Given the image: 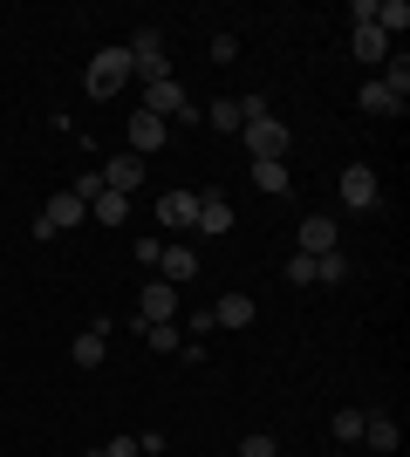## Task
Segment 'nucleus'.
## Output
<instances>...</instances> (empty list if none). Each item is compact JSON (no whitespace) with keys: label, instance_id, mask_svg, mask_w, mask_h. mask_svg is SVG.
Returning <instances> with one entry per match:
<instances>
[{"label":"nucleus","instance_id":"c85d7f7f","mask_svg":"<svg viewBox=\"0 0 410 457\" xmlns=\"http://www.w3.org/2000/svg\"><path fill=\"white\" fill-rule=\"evenodd\" d=\"M89 457H137V437H110V444H96Z\"/></svg>","mask_w":410,"mask_h":457},{"label":"nucleus","instance_id":"6ab92c4d","mask_svg":"<svg viewBox=\"0 0 410 457\" xmlns=\"http://www.w3.org/2000/svg\"><path fill=\"white\" fill-rule=\"evenodd\" d=\"M205 123H213V130H226V137H239V130H247V116H239V96H219V103H205Z\"/></svg>","mask_w":410,"mask_h":457},{"label":"nucleus","instance_id":"cd10ccee","mask_svg":"<svg viewBox=\"0 0 410 457\" xmlns=\"http://www.w3.org/2000/svg\"><path fill=\"white\" fill-rule=\"evenodd\" d=\"M69 191H76L82 205H89V198H96V191H110V185H103V171H82V178H76V185H69Z\"/></svg>","mask_w":410,"mask_h":457},{"label":"nucleus","instance_id":"c756f323","mask_svg":"<svg viewBox=\"0 0 410 457\" xmlns=\"http://www.w3.org/2000/svg\"><path fill=\"white\" fill-rule=\"evenodd\" d=\"M239 116H247V123H254V116H273V103L267 96H239Z\"/></svg>","mask_w":410,"mask_h":457},{"label":"nucleus","instance_id":"1a4fd4ad","mask_svg":"<svg viewBox=\"0 0 410 457\" xmlns=\"http://www.w3.org/2000/svg\"><path fill=\"white\" fill-rule=\"evenodd\" d=\"M130 157H151L157 144H164V137H172V123H164V116H151V110H130Z\"/></svg>","mask_w":410,"mask_h":457},{"label":"nucleus","instance_id":"f8f14e48","mask_svg":"<svg viewBox=\"0 0 410 457\" xmlns=\"http://www.w3.org/2000/svg\"><path fill=\"white\" fill-rule=\"evenodd\" d=\"M137 321H178V287L151 280L144 294H137Z\"/></svg>","mask_w":410,"mask_h":457},{"label":"nucleus","instance_id":"4be33fe9","mask_svg":"<svg viewBox=\"0 0 410 457\" xmlns=\"http://www.w3.org/2000/svg\"><path fill=\"white\" fill-rule=\"evenodd\" d=\"M376 28H383V35H404L410 28V0H376Z\"/></svg>","mask_w":410,"mask_h":457},{"label":"nucleus","instance_id":"39448f33","mask_svg":"<svg viewBox=\"0 0 410 457\" xmlns=\"http://www.w3.org/2000/svg\"><path fill=\"white\" fill-rule=\"evenodd\" d=\"M294 253H308V260L342 253V226H335L329 212H308V219H301V232H294Z\"/></svg>","mask_w":410,"mask_h":457},{"label":"nucleus","instance_id":"9b49d317","mask_svg":"<svg viewBox=\"0 0 410 457\" xmlns=\"http://www.w3.org/2000/svg\"><path fill=\"white\" fill-rule=\"evenodd\" d=\"M198 239H219V232H233V205L219 198V191H198Z\"/></svg>","mask_w":410,"mask_h":457},{"label":"nucleus","instance_id":"9d476101","mask_svg":"<svg viewBox=\"0 0 410 457\" xmlns=\"http://www.w3.org/2000/svg\"><path fill=\"white\" fill-rule=\"evenodd\" d=\"M342 205L349 212H376V171L370 164H349V171H342Z\"/></svg>","mask_w":410,"mask_h":457},{"label":"nucleus","instance_id":"412c9836","mask_svg":"<svg viewBox=\"0 0 410 457\" xmlns=\"http://www.w3.org/2000/svg\"><path fill=\"white\" fill-rule=\"evenodd\" d=\"M137 335H144V342H151L157 355H178V348H185V342H178V328H172V321H137Z\"/></svg>","mask_w":410,"mask_h":457},{"label":"nucleus","instance_id":"0eeeda50","mask_svg":"<svg viewBox=\"0 0 410 457\" xmlns=\"http://www.w3.org/2000/svg\"><path fill=\"white\" fill-rule=\"evenodd\" d=\"M103 355H110V314H96V321L69 342V362L76 369H103Z\"/></svg>","mask_w":410,"mask_h":457},{"label":"nucleus","instance_id":"4468645a","mask_svg":"<svg viewBox=\"0 0 410 457\" xmlns=\"http://www.w3.org/2000/svg\"><path fill=\"white\" fill-rule=\"evenodd\" d=\"M254 314H260L254 294H226V301L213 307V328H254Z\"/></svg>","mask_w":410,"mask_h":457},{"label":"nucleus","instance_id":"dca6fc26","mask_svg":"<svg viewBox=\"0 0 410 457\" xmlns=\"http://www.w3.org/2000/svg\"><path fill=\"white\" fill-rule=\"evenodd\" d=\"M397 437H404V430H397V417H383V410H370V417H363V444H370V451H397Z\"/></svg>","mask_w":410,"mask_h":457},{"label":"nucleus","instance_id":"6e6552de","mask_svg":"<svg viewBox=\"0 0 410 457\" xmlns=\"http://www.w3.org/2000/svg\"><path fill=\"white\" fill-rule=\"evenodd\" d=\"M157 280H164V287H192V280H198V253L185 246V239H178V246H164V253H157Z\"/></svg>","mask_w":410,"mask_h":457},{"label":"nucleus","instance_id":"ddd939ff","mask_svg":"<svg viewBox=\"0 0 410 457\" xmlns=\"http://www.w3.org/2000/svg\"><path fill=\"white\" fill-rule=\"evenodd\" d=\"M103 185H110V191H123V198H130V191L144 185V157L117 151V157H110V164H103Z\"/></svg>","mask_w":410,"mask_h":457},{"label":"nucleus","instance_id":"7c9ffc66","mask_svg":"<svg viewBox=\"0 0 410 457\" xmlns=\"http://www.w3.org/2000/svg\"><path fill=\"white\" fill-rule=\"evenodd\" d=\"M137 457H164V430H144V437H137Z\"/></svg>","mask_w":410,"mask_h":457},{"label":"nucleus","instance_id":"a211bd4d","mask_svg":"<svg viewBox=\"0 0 410 457\" xmlns=\"http://www.w3.org/2000/svg\"><path fill=\"white\" fill-rule=\"evenodd\" d=\"M89 219H96V226H123V219H130V198H123V191H96V198H89Z\"/></svg>","mask_w":410,"mask_h":457},{"label":"nucleus","instance_id":"aec40b11","mask_svg":"<svg viewBox=\"0 0 410 457\" xmlns=\"http://www.w3.org/2000/svg\"><path fill=\"white\" fill-rule=\"evenodd\" d=\"M356 103H363V116H404V103H397L383 82H363V96H356Z\"/></svg>","mask_w":410,"mask_h":457},{"label":"nucleus","instance_id":"bb28decb","mask_svg":"<svg viewBox=\"0 0 410 457\" xmlns=\"http://www.w3.org/2000/svg\"><path fill=\"white\" fill-rule=\"evenodd\" d=\"M239 457H280V444L267 430H254V437H239Z\"/></svg>","mask_w":410,"mask_h":457},{"label":"nucleus","instance_id":"423d86ee","mask_svg":"<svg viewBox=\"0 0 410 457\" xmlns=\"http://www.w3.org/2000/svg\"><path fill=\"white\" fill-rule=\"evenodd\" d=\"M157 226H164V232H178V239H185V232L198 226V191H192V185L164 191V198H157Z\"/></svg>","mask_w":410,"mask_h":457},{"label":"nucleus","instance_id":"f3484780","mask_svg":"<svg viewBox=\"0 0 410 457\" xmlns=\"http://www.w3.org/2000/svg\"><path fill=\"white\" fill-rule=\"evenodd\" d=\"M363 417H370V410H363V403H342V410H335V444H342V451H349V444H363Z\"/></svg>","mask_w":410,"mask_h":457},{"label":"nucleus","instance_id":"5701e85b","mask_svg":"<svg viewBox=\"0 0 410 457\" xmlns=\"http://www.w3.org/2000/svg\"><path fill=\"white\" fill-rule=\"evenodd\" d=\"M376 82H383V89H390L397 103H410V55H397V62H390V69H383Z\"/></svg>","mask_w":410,"mask_h":457},{"label":"nucleus","instance_id":"f257e3e1","mask_svg":"<svg viewBox=\"0 0 410 457\" xmlns=\"http://www.w3.org/2000/svg\"><path fill=\"white\" fill-rule=\"evenodd\" d=\"M137 110L164 116L172 130H178V123H198V116H205V110L192 103V96H185V82H178V76H164V82H144V103H137Z\"/></svg>","mask_w":410,"mask_h":457},{"label":"nucleus","instance_id":"f03ea898","mask_svg":"<svg viewBox=\"0 0 410 457\" xmlns=\"http://www.w3.org/2000/svg\"><path fill=\"white\" fill-rule=\"evenodd\" d=\"M130 76H137V69H130V48H96V55H89V76H82V89L96 96V103H110V96H117Z\"/></svg>","mask_w":410,"mask_h":457},{"label":"nucleus","instance_id":"a878e982","mask_svg":"<svg viewBox=\"0 0 410 457\" xmlns=\"http://www.w3.org/2000/svg\"><path fill=\"white\" fill-rule=\"evenodd\" d=\"M288 287H314V260L308 253H288Z\"/></svg>","mask_w":410,"mask_h":457},{"label":"nucleus","instance_id":"393cba45","mask_svg":"<svg viewBox=\"0 0 410 457\" xmlns=\"http://www.w3.org/2000/svg\"><path fill=\"white\" fill-rule=\"evenodd\" d=\"M254 185L280 198V191H288V164H254Z\"/></svg>","mask_w":410,"mask_h":457},{"label":"nucleus","instance_id":"b1692460","mask_svg":"<svg viewBox=\"0 0 410 457\" xmlns=\"http://www.w3.org/2000/svg\"><path fill=\"white\" fill-rule=\"evenodd\" d=\"M342 280H349V260H342V253L314 260V287H342Z\"/></svg>","mask_w":410,"mask_h":457},{"label":"nucleus","instance_id":"2eb2a0df","mask_svg":"<svg viewBox=\"0 0 410 457\" xmlns=\"http://www.w3.org/2000/svg\"><path fill=\"white\" fill-rule=\"evenodd\" d=\"M349 48H356V62H383V55H390V35H383L376 21H363V28L349 35Z\"/></svg>","mask_w":410,"mask_h":457},{"label":"nucleus","instance_id":"7ed1b4c3","mask_svg":"<svg viewBox=\"0 0 410 457\" xmlns=\"http://www.w3.org/2000/svg\"><path fill=\"white\" fill-rule=\"evenodd\" d=\"M130 69H137V82H164V76H178L172 69V55H164V28H137L130 41Z\"/></svg>","mask_w":410,"mask_h":457},{"label":"nucleus","instance_id":"20e7f679","mask_svg":"<svg viewBox=\"0 0 410 457\" xmlns=\"http://www.w3.org/2000/svg\"><path fill=\"white\" fill-rule=\"evenodd\" d=\"M247 151H254V164H288V123H280V116H254V123H247Z\"/></svg>","mask_w":410,"mask_h":457}]
</instances>
